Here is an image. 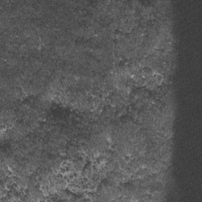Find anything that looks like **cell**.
I'll use <instances>...</instances> for the list:
<instances>
[{
    "instance_id": "obj_1",
    "label": "cell",
    "mask_w": 202,
    "mask_h": 202,
    "mask_svg": "<svg viewBox=\"0 0 202 202\" xmlns=\"http://www.w3.org/2000/svg\"><path fill=\"white\" fill-rule=\"evenodd\" d=\"M154 80H155V82H156L157 84L160 85L163 82V77L160 74H157V75H156V77H155Z\"/></svg>"
}]
</instances>
